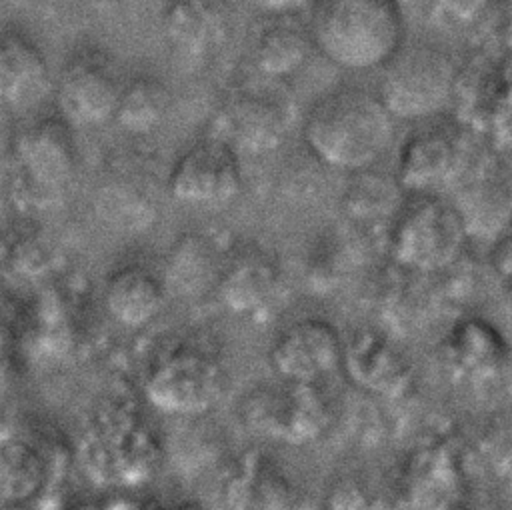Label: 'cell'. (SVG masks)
Masks as SVG:
<instances>
[{
	"instance_id": "obj_19",
	"label": "cell",
	"mask_w": 512,
	"mask_h": 510,
	"mask_svg": "<svg viewBox=\"0 0 512 510\" xmlns=\"http://www.w3.org/2000/svg\"><path fill=\"white\" fill-rule=\"evenodd\" d=\"M342 368L358 388L382 396H396L410 380V368L402 354L386 336L366 328L344 338Z\"/></svg>"
},
{
	"instance_id": "obj_32",
	"label": "cell",
	"mask_w": 512,
	"mask_h": 510,
	"mask_svg": "<svg viewBox=\"0 0 512 510\" xmlns=\"http://www.w3.org/2000/svg\"><path fill=\"white\" fill-rule=\"evenodd\" d=\"M12 116L14 114L0 102V156L10 152V146H12V138L16 132Z\"/></svg>"
},
{
	"instance_id": "obj_23",
	"label": "cell",
	"mask_w": 512,
	"mask_h": 510,
	"mask_svg": "<svg viewBox=\"0 0 512 510\" xmlns=\"http://www.w3.org/2000/svg\"><path fill=\"white\" fill-rule=\"evenodd\" d=\"M166 284L144 266H122L104 284V306L122 326L140 328L158 316Z\"/></svg>"
},
{
	"instance_id": "obj_7",
	"label": "cell",
	"mask_w": 512,
	"mask_h": 510,
	"mask_svg": "<svg viewBox=\"0 0 512 510\" xmlns=\"http://www.w3.org/2000/svg\"><path fill=\"white\" fill-rule=\"evenodd\" d=\"M228 386L222 358L194 342L176 344L150 364L144 376V396L164 414L198 416L214 408Z\"/></svg>"
},
{
	"instance_id": "obj_26",
	"label": "cell",
	"mask_w": 512,
	"mask_h": 510,
	"mask_svg": "<svg viewBox=\"0 0 512 510\" xmlns=\"http://www.w3.org/2000/svg\"><path fill=\"white\" fill-rule=\"evenodd\" d=\"M222 264L216 256V250L208 240L200 236L180 238L172 254L168 256L166 266V288L172 286L174 292L196 296L208 288L214 290L220 276Z\"/></svg>"
},
{
	"instance_id": "obj_4",
	"label": "cell",
	"mask_w": 512,
	"mask_h": 510,
	"mask_svg": "<svg viewBox=\"0 0 512 510\" xmlns=\"http://www.w3.org/2000/svg\"><path fill=\"white\" fill-rule=\"evenodd\" d=\"M452 118L496 152H512V52L476 50L458 64Z\"/></svg>"
},
{
	"instance_id": "obj_8",
	"label": "cell",
	"mask_w": 512,
	"mask_h": 510,
	"mask_svg": "<svg viewBox=\"0 0 512 510\" xmlns=\"http://www.w3.org/2000/svg\"><path fill=\"white\" fill-rule=\"evenodd\" d=\"M482 144L454 118L416 122L398 148L396 182L408 194H440L464 176Z\"/></svg>"
},
{
	"instance_id": "obj_12",
	"label": "cell",
	"mask_w": 512,
	"mask_h": 510,
	"mask_svg": "<svg viewBox=\"0 0 512 510\" xmlns=\"http://www.w3.org/2000/svg\"><path fill=\"white\" fill-rule=\"evenodd\" d=\"M160 174L142 150H118L104 160L94 186V208L112 228L142 232L154 224L160 206Z\"/></svg>"
},
{
	"instance_id": "obj_14",
	"label": "cell",
	"mask_w": 512,
	"mask_h": 510,
	"mask_svg": "<svg viewBox=\"0 0 512 510\" xmlns=\"http://www.w3.org/2000/svg\"><path fill=\"white\" fill-rule=\"evenodd\" d=\"M234 16L230 0H166L160 10V30L180 60L202 64L228 46Z\"/></svg>"
},
{
	"instance_id": "obj_27",
	"label": "cell",
	"mask_w": 512,
	"mask_h": 510,
	"mask_svg": "<svg viewBox=\"0 0 512 510\" xmlns=\"http://www.w3.org/2000/svg\"><path fill=\"white\" fill-rule=\"evenodd\" d=\"M228 498L236 506L284 508L292 506L288 500L294 498V490L278 470L266 462H256L248 468H240V472L230 480Z\"/></svg>"
},
{
	"instance_id": "obj_33",
	"label": "cell",
	"mask_w": 512,
	"mask_h": 510,
	"mask_svg": "<svg viewBox=\"0 0 512 510\" xmlns=\"http://www.w3.org/2000/svg\"><path fill=\"white\" fill-rule=\"evenodd\" d=\"M0 206H2V186H0Z\"/></svg>"
},
{
	"instance_id": "obj_28",
	"label": "cell",
	"mask_w": 512,
	"mask_h": 510,
	"mask_svg": "<svg viewBox=\"0 0 512 510\" xmlns=\"http://www.w3.org/2000/svg\"><path fill=\"white\" fill-rule=\"evenodd\" d=\"M498 0H426L428 14L442 26L468 30L492 18Z\"/></svg>"
},
{
	"instance_id": "obj_9",
	"label": "cell",
	"mask_w": 512,
	"mask_h": 510,
	"mask_svg": "<svg viewBox=\"0 0 512 510\" xmlns=\"http://www.w3.org/2000/svg\"><path fill=\"white\" fill-rule=\"evenodd\" d=\"M240 418L256 436L284 444H308L328 428L330 406L320 382L278 378L246 392Z\"/></svg>"
},
{
	"instance_id": "obj_22",
	"label": "cell",
	"mask_w": 512,
	"mask_h": 510,
	"mask_svg": "<svg viewBox=\"0 0 512 510\" xmlns=\"http://www.w3.org/2000/svg\"><path fill=\"white\" fill-rule=\"evenodd\" d=\"M462 488V476L454 454L446 448H424L412 454L400 480V498L408 506H452Z\"/></svg>"
},
{
	"instance_id": "obj_20",
	"label": "cell",
	"mask_w": 512,
	"mask_h": 510,
	"mask_svg": "<svg viewBox=\"0 0 512 510\" xmlns=\"http://www.w3.org/2000/svg\"><path fill=\"white\" fill-rule=\"evenodd\" d=\"M100 426L102 434H92L88 450L98 456L106 472H112L126 484L144 480L154 468L158 446L152 432L130 414H120Z\"/></svg>"
},
{
	"instance_id": "obj_25",
	"label": "cell",
	"mask_w": 512,
	"mask_h": 510,
	"mask_svg": "<svg viewBox=\"0 0 512 510\" xmlns=\"http://www.w3.org/2000/svg\"><path fill=\"white\" fill-rule=\"evenodd\" d=\"M504 336L484 318H466L454 324L446 336V356L454 368L466 374H486L508 360Z\"/></svg>"
},
{
	"instance_id": "obj_31",
	"label": "cell",
	"mask_w": 512,
	"mask_h": 510,
	"mask_svg": "<svg viewBox=\"0 0 512 510\" xmlns=\"http://www.w3.org/2000/svg\"><path fill=\"white\" fill-rule=\"evenodd\" d=\"M492 18L500 48L512 52V0H498Z\"/></svg>"
},
{
	"instance_id": "obj_2",
	"label": "cell",
	"mask_w": 512,
	"mask_h": 510,
	"mask_svg": "<svg viewBox=\"0 0 512 510\" xmlns=\"http://www.w3.org/2000/svg\"><path fill=\"white\" fill-rule=\"evenodd\" d=\"M306 14L316 54L346 72L380 70L406 40L398 0H314Z\"/></svg>"
},
{
	"instance_id": "obj_15",
	"label": "cell",
	"mask_w": 512,
	"mask_h": 510,
	"mask_svg": "<svg viewBox=\"0 0 512 510\" xmlns=\"http://www.w3.org/2000/svg\"><path fill=\"white\" fill-rule=\"evenodd\" d=\"M344 338L326 318L304 316L284 326L270 346V366L282 380L322 382L342 368Z\"/></svg>"
},
{
	"instance_id": "obj_29",
	"label": "cell",
	"mask_w": 512,
	"mask_h": 510,
	"mask_svg": "<svg viewBox=\"0 0 512 510\" xmlns=\"http://www.w3.org/2000/svg\"><path fill=\"white\" fill-rule=\"evenodd\" d=\"M490 262L502 284L512 292V230H506L494 242Z\"/></svg>"
},
{
	"instance_id": "obj_1",
	"label": "cell",
	"mask_w": 512,
	"mask_h": 510,
	"mask_svg": "<svg viewBox=\"0 0 512 510\" xmlns=\"http://www.w3.org/2000/svg\"><path fill=\"white\" fill-rule=\"evenodd\" d=\"M394 124L376 90L338 86L310 104L300 134L320 164L342 172H366L392 146Z\"/></svg>"
},
{
	"instance_id": "obj_13",
	"label": "cell",
	"mask_w": 512,
	"mask_h": 510,
	"mask_svg": "<svg viewBox=\"0 0 512 510\" xmlns=\"http://www.w3.org/2000/svg\"><path fill=\"white\" fill-rule=\"evenodd\" d=\"M166 190L186 206H226L242 190L240 154L224 140L206 134L174 160L166 174Z\"/></svg>"
},
{
	"instance_id": "obj_3",
	"label": "cell",
	"mask_w": 512,
	"mask_h": 510,
	"mask_svg": "<svg viewBox=\"0 0 512 510\" xmlns=\"http://www.w3.org/2000/svg\"><path fill=\"white\" fill-rule=\"evenodd\" d=\"M458 60L434 42H406L378 70L376 94L394 120L424 122L446 114Z\"/></svg>"
},
{
	"instance_id": "obj_17",
	"label": "cell",
	"mask_w": 512,
	"mask_h": 510,
	"mask_svg": "<svg viewBox=\"0 0 512 510\" xmlns=\"http://www.w3.org/2000/svg\"><path fill=\"white\" fill-rule=\"evenodd\" d=\"M316 54L312 34L302 14H256L246 28V58L250 68L270 80L286 82Z\"/></svg>"
},
{
	"instance_id": "obj_24",
	"label": "cell",
	"mask_w": 512,
	"mask_h": 510,
	"mask_svg": "<svg viewBox=\"0 0 512 510\" xmlns=\"http://www.w3.org/2000/svg\"><path fill=\"white\" fill-rule=\"evenodd\" d=\"M172 108V92L166 82L154 74H134L124 80L114 124L128 136H148L156 132L168 118Z\"/></svg>"
},
{
	"instance_id": "obj_11",
	"label": "cell",
	"mask_w": 512,
	"mask_h": 510,
	"mask_svg": "<svg viewBox=\"0 0 512 510\" xmlns=\"http://www.w3.org/2000/svg\"><path fill=\"white\" fill-rule=\"evenodd\" d=\"M70 126L58 114L34 118L14 132L10 154L20 186L34 200L52 202L68 190L78 170V146Z\"/></svg>"
},
{
	"instance_id": "obj_10",
	"label": "cell",
	"mask_w": 512,
	"mask_h": 510,
	"mask_svg": "<svg viewBox=\"0 0 512 510\" xmlns=\"http://www.w3.org/2000/svg\"><path fill=\"white\" fill-rule=\"evenodd\" d=\"M126 76L116 60L98 46H80L62 62L52 98L56 114L70 126L94 128L114 120Z\"/></svg>"
},
{
	"instance_id": "obj_18",
	"label": "cell",
	"mask_w": 512,
	"mask_h": 510,
	"mask_svg": "<svg viewBox=\"0 0 512 510\" xmlns=\"http://www.w3.org/2000/svg\"><path fill=\"white\" fill-rule=\"evenodd\" d=\"M48 58L34 38L16 28L0 30V102L12 112L38 108L52 96Z\"/></svg>"
},
{
	"instance_id": "obj_6",
	"label": "cell",
	"mask_w": 512,
	"mask_h": 510,
	"mask_svg": "<svg viewBox=\"0 0 512 510\" xmlns=\"http://www.w3.org/2000/svg\"><path fill=\"white\" fill-rule=\"evenodd\" d=\"M292 122V100L284 82L250 72L230 84L218 102L208 134L242 154H264L278 148Z\"/></svg>"
},
{
	"instance_id": "obj_21",
	"label": "cell",
	"mask_w": 512,
	"mask_h": 510,
	"mask_svg": "<svg viewBox=\"0 0 512 510\" xmlns=\"http://www.w3.org/2000/svg\"><path fill=\"white\" fill-rule=\"evenodd\" d=\"M280 270L260 250H244L224 260L214 292L232 312H252L276 292Z\"/></svg>"
},
{
	"instance_id": "obj_5",
	"label": "cell",
	"mask_w": 512,
	"mask_h": 510,
	"mask_svg": "<svg viewBox=\"0 0 512 510\" xmlns=\"http://www.w3.org/2000/svg\"><path fill=\"white\" fill-rule=\"evenodd\" d=\"M466 240L464 220L452 200L410 192L392 218L388 250L400 268L434 274L456 262Z\"/></svg>"
},
{
	"instance_id": "obj_30",
	"label": "cell",
	"mask_w": 512,
	"mask_h": 510,
	"mask_svg": "<svg viewBox=\"0 0 512 510\" xmlns=\"http://www.w3.org/2000/svg\"><path fill=\"white\" fill-rule=\"evenodd\" d=\"M256 14H304L314 0H244Z\"/></svg>"
},
{
	"instance_id": "obj_16",
	"label": "cell",
	"mask_w": 512,
	"mask_h": 510,
	"mask_svg": "<svg viewBox=\"0 0 512 510\" xmlns=\"http://www.w3.org/2000/svg\"><path fill=\"white\" fill-rule=\"evenodd\" d=\"M496 154L490 146L488 152L480 148L464 176L452 186V204L464 220L468 238L472 234L486 236L492 226L498 236L508 228L512 214V174L502 168Z\"/></svg>"
}]
</instances>
